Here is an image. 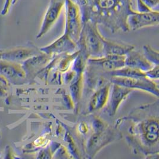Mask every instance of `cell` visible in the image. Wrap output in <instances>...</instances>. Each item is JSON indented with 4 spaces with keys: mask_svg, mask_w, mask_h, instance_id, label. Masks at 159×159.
Segmentation results:
<instances>
[{
    "mask_svg": "<svg viewBox=\"0 0 159 159\" xmlns=\"http://www.w3.org/2000/svg\"><path fill=\"white\" fill-rule=\"evenodd\" d=\"M65 7L66 20L64 33L77 43L83 27L80 6L74 0H65Z\"/></svg>",
    "mask_w": 159,
    "mask_h": 159,
    "instance_id": "obj_4",
    "label": "cell"
},
{
    "mask_svg": "<svg viewBox=\"0 0 159 159\" xmlns=\"http://www.w3.org/2000/svg\"><path fill=\"white\" fill-rule=\"evenodd\" d=\"M11 5H12V0H6L1 11V15L5 16L7 15Z\"/></svg>",
    "mask_w": 159,
    "mask_h": 159,
    "instance_id": "obj_22",
    "label": "cell"
},
{
    "mask_svg": "<svg viewBox=\"0 0 159 159\" xmlns=\"http://www.w3.org/2000/svg\"><path fill=\"white\" fill-rule=\"evenodd\" d=\"M111 82L110 81L98 88L90 97L88 103L89 112H95L103 109L107 104Z\"/></svg>",
    "mask_w": 159,
    "mask_h": 159,
    "instance_id": "obj_13",
    "label": "cell"
},
{
    "mask_svg": "<svg viewBox=\"0 0 159 159\" xmlns=\"http://www.w3.org/2000/svg\"><path fill=\"white\" fill-rule=\"evenodd\" d=\"M1 56H2V51H0V60L1 59Z\"/></svg>",
    "mask_w": 159,
    "mask_h": 159,
    "instance_id": "obj_24",
    "label": "cell"
},
{
    "mask_svg": "<svg viewBox=\"0 0 159 159\" xmlns=\"http://www.w3.org/2000/svg\"><path fill=\"white\" fill-rule=\"evenodd\" d=\"M43 52L34 46L19 47L2 51L1 59L12 62L21 63Z\"/></svg>",
    "mask_w": 159,
    "mask_h": 159,
    "instance_id": "obj_11",
    "label": "cell"
},
{
    "mask_svg": "<svg viewBox=\"0 0 159 159\" xmlns=\"http://www.w3.org/2000/svg\"><path fill=\"white\" fill-rule=\"evenodd\" d=\"M144 56L153 65H159V52L149 45L143 46Z\"/></svg>",
    "mask_w": 159,
    "mask_h": 159,
    "instance_id": "obj_19",
    "label": "cell"
},
{
    "mask_svg": "<svg viewBox=\"0 0 159 159\" xmlns=\"http://www.w3.org/2000/svg\"><path fill=\"white\" fill-rule=\"evenodd\" d=\"M142 2L150 10H158L159 0H141Z\"/></svg>",
    "mask_w": 159,
    "mask_h": 159,
    "instance_id": "obj_21",
    "label": "cell"
},
{
    "mask_svg": "<svg viewBox=\"0 0 159 159\" xmlns=\"http://www.w3.org/2000/svg\"><path fill=\"white\" fill-rule=\"evenodd\" d=\"M26 75L21 63L0 60V76L11 83H22Z\"/></svg>",
    "mask_w": 159,
    "mask_h": 159,
    "instance_id": "obj_10",
    "label": "cell"
},
{
    "mask_svg": "<svg viewBox=\"0 0 159 159\" xmlns=\"http://www.w3.org/2000/svg\"><path fill=\"white\" fill-rule=\"evenodd\" d=\"M83 89V73H78L70 85V93L73 101L76 105L79 103Z\"/></svg>",
    "mask_w": 159,
    "mask_h": 159,
    "instance_id": "obj_18",
    "label": "cell"
},
{
    "mask_svg": "<svg viewBox=\"0 0 159 159\" xmlns=\"http://www.w3.org/2000/svg\"><path fill=\"white\" fill-rule=\"evenodd\" d=\"M80 6L83 23L90 20L111 32H129L127 18L135 11H150L141 0H74Z\"/></svg>",
    "mask_w": 159,
    "mask_h": 159,
    "instance_id": "obj_1",
    "label": "cell"
},
{
    "mask_svg": "<svg viewBox=\"0 0 159 159\" xmlns=\"http://www.w3.org/2000/svg\"><path fill=\"white\" fill-rule=\"evenodd\" d=\"M126 23L129 31L158 26L159 10H150L148 11H137L128 16Z\"/></svg>",
    "mask_w": 159,
    "mask_h": 159,
    "instance_id": "obj_6",
    "label": "cell"
},
{
    "mask_svg": "<svg viewBox=\"0 0 159 159\" xmlns=\"http://www.w3.org/2000/svg\"><path fill=\"white\" fill-rule=\"evenodd\" d=\"M18 0H12V5H14L17 2Z\"/></svg>",
    "mask_w": 159,
    "mask_h": 159,
    "instance_id": "obj_23",
    "label": "cell"
},
{
    "mask_svg": "<svg viewBox=\"0 0 159 159\" xmlns=\"http://www.w3.org/2000/svg\"><path fill=\"white\" fill-rule=\"evenodd\" d=\"M107 73L110 78L115 76L129 78H141L145 77L144 72L126 66L115 70L108 72Z\"/></svg>",
    "mask_w": 159,
    "mask_h": 159,
    "instance_id": "obj_17",
    "label": "cell"
},
{
    "mask_svg": "<svg viewBox=\"0 0 159 159\" xmlns=\"http://www.w3.org/2000/svg\"><path fill=\"white\" fill-rule=\"evenodd\" d=\"M77 48V43L64 33L52 43L40 48L39 50L44 54L52 57L66 52H73Z\"/></svg>",
    "mask_w": 159,
    "mask_h": 159,
    "instance_id": "obj_9",
    "label": "cell"
},
{
    "mask_svg": "<svg viewBox=\"0 0 159 159\" xmlns=\"http://www.w3.org/2000/svg\"><path fill=\"white\" fill-rule=\"evenodd\" d=\"M133 91L129 88L111 83L109 99L104 108V111L109 116H115L120 106Z\"/></svg>",
    "mask_w": 159,
    "mask_h": 159,
    "instance_id": "obj_8",
    "label": "cell"
},
{
    "mask_svg": "<svg viewBox=\"0 0 159 159\" xmlns=\"http://www.w3.org/2000/svg\"><path fill=\"white\" fill-rule=\"evenodd\" d=\"M136 119L130 126L129 144L135 153L145 155L159 154V115H148Z\"/></svg>",
    "mask_w": 159,
    "mask_h": 159,
    "instance_id": "obj_2",
    "label": "cell"
},
{
    "mask_svg": "<svg viewBox=\"0 0 159 159\" xmlns=\"http://www.w3.org/2000/svg\"><path fill=\"white\" fill-rule=\"evenodd\" d=\"M65 0H50L43 16L41 28L36 35L37 39H40L46 35L54 25L65 7Z\"/></svg>",
    "mask_w": 159,
    "mask_h": 159,
    "instance_id": "obj_7",
    "label": "cell"
},
{
    "mask_svg": "<svg viewBox=\"0 0 159 159\" xmlns=\"http://www.w3.org/2000/svg\"><path fill=\"white\" fill-rule=\"evenodd\" d=\"M125 66L145 72L154 65L152 64L144 54L132 50L125 55Z\"/></svg>",
    "mask_w": 159,
    "mask_h": 159,
    "instance_id": "obj_16",
    "label": "cell"
},
{
    "mask_svg": "<svg viewBox=\"0 0 159 159\" xmlns=\"http://www.w3.org/2000/svg\"><path fill=\"white\" fill-rule=\"evenodd\" d=\"M103 38L98 25L90 20L83 23V27L77 43L80 50L87 58L103 57Z\"/></svg>",
    "mask_w": 159,
    "mask_h": 159,
    "instance_id": "obj_3",
    "label": "cell"
},
{
    "mask_svg": "<svg viewBox=\"0 0 159 159\" xmlns=\"http://www.w3.org/2000/svg\"><path fill=\"white\" fill-rule=\"evenodd\" d=\"M113 133L107 127L103 130L95 131L87 143V151L89 155L93 157L103 146L113 139Z\"/></svg>",
    "mask_w": 159,
    "mask_h": 159,
    "instance_id": "obj_12",
    "label": "cell"
},
{
    "mask_svg": "<svg viewBox=\"0 0 159 159\" xmlns=\"http://www.w3.org/2000/svg\"><path fill=\"white\" fill-rule=\"evenodd\" d=\"M145 73V77L149 80L153 81L159 80V65H154L150 70Z\"/></svg>",
    "mask_w": 159,
    "mask_h": 159,
    "instance_id": "obj_20",
    "label": "cell"
},
{
    "mask_svg": "<svg viewBox=\"0 0 159 159\" xmlns=\"http://www.w3.org/2000/svg\"><path fill=\"white\" fill-rule=\"evenodd\" d=\"M135 48L132 44L103 38V57L106 56H125Z\"/></svg>",
    "mask_w": 159,
    "mask_h": 159,
    "instance_id": "obj_15",
    "label": "cell"
},
{
    "mask_svg": "<svg viewBox=\"0 0 159 159\" xmlns=\"http://www.w3.org/2000/svg\"><path fill=\"white\" fill-rule=\"evenodd\" d=\"M125 56H106L99 58H88L89 65L97 66L107 72L125 66Z\"/></svg>",
    "mask_w": 159,
    "mask_h": 159,
    "instance_id": "obj_14",
    "label": "cell"
},
{
    "mask_svg": "<svg viewBox=\"0 0 159 159\" xmlns=\"http://www.w3.org/2000/svg\"><path fill=\"white\" fill-rule=\"evenodd\" d=\"M111 83L117 84L132 90H139L152 94L159 98V86L155 81L145 78H129L123 77H111Z\"/></svg>",
    "mask_w": 159,
    "mask_h": 159,
    "instance_id": "obj_5",
    "label": "cell"
}]
</instances>
